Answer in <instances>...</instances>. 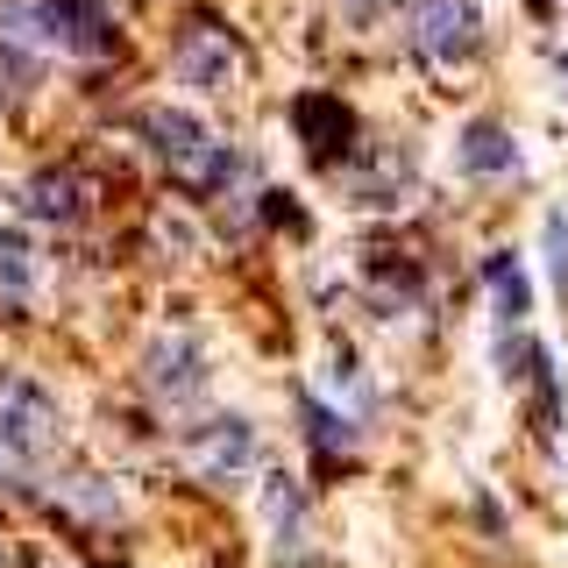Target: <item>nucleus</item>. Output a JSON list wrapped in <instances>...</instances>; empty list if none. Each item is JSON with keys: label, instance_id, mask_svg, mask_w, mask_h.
Returning a JSON list of instances; mask_svg holds the SVG:
<instances>
[{"label": "nucleus", "instance_id": "nucleus-1", "mask_svg": "<svg viewBox=\"0 0 568 568\" xmlns=\"http://www.w3.org/2000/svg\"><path fill=\"white\" fill-rule=\"evenodd\" d=\"M135 135H142V150L164 164V178H178L185 192H235L242 185V156L235 150H221L206 129H200V114H178V106H142L135 114Z\"/></svg>", "mask_w": 568, "mask_h": 568}, {"label": "nucleus", "instance_id": "nucleus-2", "mask_svg": "<svg viewBox=\"0 0 568 568\" xmlns=\"http://www.w3.org/2000/svg\"><path fill=\"white\" fill-rule=\"evenodd\" d=\"M58 448V398L36 377H0V484H29Z\"/></svg>", "mask_w": 568, "mask_h": 568}, {"label": "nucleus", "instance_id": "nucleus-3", "mask_svg": "<svg viewBox=\"0 0 568 568\" xmlns=\"http://www.w3.org/2000/svg\"><path fill=\"white\" fill-rule=\"evenodd\" d=\"M497 369H505V377L526 390V426H532V440H540V448H561L568 398H561V369H555V355L532 342L526 327H505V342H497Z\"/></svg>", "mask_w": 568, "mask_h": 568}, {"label": "nucleus", "instance_id": "nucleus-4", "mask_svg": "<svg viewBox=\"0 0 568 568\" xmlns=\"http://www.w3.org/2000/svg\"><path fill=\"white\" fill-rule=\"evenodd\" d=\"M206 384H213V363L185 327L156 334V342L142 348V390H150L164 413H192V405L206 398Z\"/></svg>", "mask_w": 568, "mask_h": 568}, {"label": "nucleus", "instance_id": "nucleus-5", "mask_svg": "<svg viewBox=\"0 0 568 568\" xmlns=\"http://www.w3.org/2000/svg\"><path fill=\"white\" fill-rule=\"evenodd\" d=\"M292 135L306 142V156L334 178L355 164V106L334 100V93H298L292 100Z\"/></svg>", "mask_w": 568, "mask_h": 568}, {"label": "nucleus", "instance_id": "nucleus-6", "mask_svg": "<svg viewBox=\"0 0 568 568\" xmlns=\"http://www.w3.org/2000/svg\"><path fill=\"white\" fill-rule=\"evenodd\" d=\"M29 8H36V29H43L50 50H71L85 64L114 58V14L100 0H29Z\"/></svg>", "mask_w": 568, "mask_h": 568}, {"label": "nucleus", "instance_id": "nucleus-7", "mask_svg": "<svg viewBox=\"0 0 568 568\" xmlns=\"http://www.w3.org/2000/svg\"><path fill=\"white\" fill-rule=\"evenodd\" d=\"M476 43H484L476 0H413V50L426 64H462Z\"/></svg>", "mask_w": 568, "mask_h": 568}, {"label": "nucleus", "instance_id": "nucleus-8", "mask_svg": "<svg viewBox=\"0 0 568 568\" xmlns=\"http://www.w3.org/2000/svg\"><path fill=\"white\" fill-rule=\"evenodd\" d=\"M185 455H192L200 476H213V484H235V476L256 469V426H248L242 413H206L185 434Z\"/></svg>", "mask_w": 568, "mask_h": 568}, {"label": "nucleus", "instance_id": "nucleus-9", "mask_svg": "<svg viewBox=\"0 0 568 568\" xmlns=\"http://www.w3.org/2000/svg\"><path fill=\"white\" fill-rule=\"evenodd\" d=\"M455 164H462L469 185H519V178H526V150L511 142L505 121L476 114V121H462V135H455Z\"/></svg>", "mask_w": 568, "mask_h": 568}, {"label": "nucleus", "instance_id": "nucleus-10", "mask_svg": "<svg viewBox=\"0 0 568 568\" xmlns=\"http://www.w3.org/2000/svg\"><path fill=\"white\" fill-rule=\"evenodd\" d=\"M235 58H242V43L213 22V14H192V22L178 29V79L200 85V93H213V85L235 79Z\"/></svg>", "mask_w": 568, "mask_h": 568}, {"label": "nucleus", "instance_id": "nucleus-11", "mask_svg": "<svg viewBox=\"0 0 568 568\" xmlns=\"http://www.w3.org/2000/svg\"><path fill=\"white\" fill-rule=\"evenodd\" d=\"M263 526H271V547H277V568H320V555L306 547V490L298 476H271L263 484Z\"/></svg>", "mask_w": 568, "mask_h": 568}, {"label": "nucleus", "instance_id": "nucleus-12", "mask_svg": "<svg viewBox=\"0 0 568 568\" xmlns=\"http://www.w3.org/2000/svg\"><path fill=\"white\" fill-rule=\"evenodd\" d=\"M22 206L36 213V221H50V227H85V213H93V192H85V178L71 171V164H43V171H29Z\"/></svg>", "mask_w": 568, "mask_h": 568}, {"label": "nucleus", "instance_id": "nucleus-13", "mask_svg": "<svg viewBox=\"0 0 568 568\" xmlns=\"http://www.w3.org/2000/svg\"><path fill=\"white\" fill-rule=\"evenodd\" d=\"M29 298H36V248L22 227H0V306L29 313Z\"/></svg>", "mask_w": 568, "mask_h": 568}, {"label": "nucleus", "instance_id": "nucleus-14", "mask_svg": "<svg viewBox=\"0 0 568 568\" xmlns=\"http://www.w3.org/2000/svg\"><path fill=\"white\" fill-rule=\"evenodd\" d=\"M484 284H490L497 327H519V320H526V306H532V292H526V271H519V256H490V263H484Z\"/></svg>", "mask_w": 568, "mask_h": 568}, {"label": "nucleus", "instance_id": "nucleus-15", "mask_svg": "<svg viewBox=\"0 0 568 568\" xmlns=\"http://www.w3.org/2000/svg\"><path fill=\"white\" fill-rule=\"evenodd\" d=\"M64 497L71 511H79V519H100V526H114L121 519V490L114 484H100V476H85V469H71V476H58V484H50Z\"/></svg>", "mask_w": 568, "mask_h": 568}, {"label": "nucleus", "instance_id": "nucleus-16", "mask_svg": "<svg viewBox=\"0 0 568 568\" xmlns=\"http://www.w3.org/2000/svg\"><path fill=\"white\" fill-rule=\"evenodd\" d=\"M298 419H306V440H313V455H327V462H342L355 448V426L342 413H327V398H313V390H298Z\"/></svg>", "mask_w": 568, "mask_h": 568}, {"label": "nucleus", "instance_id": "nucleus-17", "mask_svg": "<svg viewBox=\"0 0 568 568\" xmlns=\"http://www.w3.org/2000/svg\"><path fill=\"white\" fill-rule=\"evenodd\" d=\"M540 242H547V277H555V292H561V306H568V213H561V206L547 213Z\"/></svg>", "mask_w": 568, "mask_h": 568}, {"label": "nucleus", "instance_id": "nucleus-18", "mask_svg": "<svg viewBox=\"0 0 568 568\" xmlns=\"http://www.w3.org/2000/svg\"><path fill=\"white\" fill-rule=\"evenodd\" d=\"M334 8H342V22H348V29H369V22H384L398 0H334Z\"/></svg>", "mask_w": 568, "mask_h": 568}, {"label": "nucleus", "instance_id": "nucleus-19", "mask_svg": "<svg viewBox=\"0 0 568 568\" xmlns=\"http://www.w3.org/2000/svg\"><path fill=\"white\" fill-rule=\"evenodd\" d=\"M555 79H561V85H568V50H561V58H555Z\"/></svg>", "mask_w": 568, "mask_h": 568}, {"label": "nucleus", "instance_id": "nucleus-20", "mask_svg": "<svg viewBox=\"0 0 568 568\" xmlns=\"http://www.w3.org/2000/svg\"><path fill=\"white\" fill-rule=\"evenodd\" d=\"M50 568H71V561H50Z\"/></svg>", "mask_w": 568, "mask_h": 568}, {"label": "nucleus", "instance_id": "nucleus-21", "mask_svg": "<svg viewBox=\"0 0 568 568\" xmlns=\"http://www.w3.org/2000/svg\"><path fill=\"white\" fill-rule=\"evenodd\" d=\"M0 568H8V555H0Z\"/></svg>", "mask_w": 568, "mask_h": 568}]
</instances>
